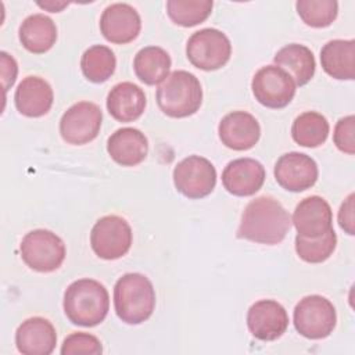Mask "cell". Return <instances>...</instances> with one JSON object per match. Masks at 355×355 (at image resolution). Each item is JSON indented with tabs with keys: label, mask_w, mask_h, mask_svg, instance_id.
<instances>
[{
	"label": "cell",
	"mask_w": 355,
	"mask_h": 355,
	"mask_svg": "<svg viewBox=\"0 0 355 355\" xmlns=\"http://www.w3.org/2000/svg\"><path fill=\"white\" fill-rule=\"evenodd\" d=\"M290 227L291 218L280 201L261 196L244 208L236 236L252 243L275 245L284 240Z\"/></svg>",
	"instance_id": "obj_1"
},
{
	"label": "cell",
	"mask_w": 355,
	"mask_h": 355,
	"mask_svg": "<svg viewBox=\"0 0 355 355\" xmlns=\"http://www.w3.org/2000/svg\"><path fill=\"white\" fill-rule=\"evenodd\" d=\"M110 309L107 288L94 279L72 282L64 294V312L76 326L93 327L100 324Z\"/></svg>",
	"instance_id": "obj_2"
},
{
	"label": "cell",
	"mask_w": 355,
	"mask_h": 355,
	"mask_svg": "<svg viewBox=\"0 0 355 355\" xmlns=\"http://www.w3.org/2000/svg\"><path fill=\"white\" fill-rule=\"evenodd\" d=\"M114 308L118 318L128 324L146 322L155 308L153 283L141 273H126L114 286Z\"/></svg>",
	"instance_id": "obj_3"
},
{
	"label": "cell",
	"mask_w": 355,
	"mask_h": 355,
	"mask_svg": "<svg viewBox=\"0 0 355 355\" xmlns=\"http://www.w3.org/2000/svg\"><path fill=\"white\" fill-rule=\"evenodd\" d=\"M202 103L201 83L191 72L178 69L157 89V104L171 118H186L196 114Z\"/></svg>",
	"instance_id": "obj_4"
},
{
	"label": "cell",
	"mask_w": 355,
	"mask_h": 355,
	"mask_svg": "<svg viewBox=\"0 0 355 355\" xmlns=\"http://www.w3.org/2000/svg\"><path fill=\"white\" fill-rule=\"evenodd\" d=\"M19 251L22 261L40 273L57 270L67 254L61 237L46 229H35L26 233L21 241Z\"/></svg>",
	"instance_id": "obj_5"
},
{
	"label": "cell",
	"mask_w": 355,
	"mask_h": 355,
	"mask_svg": "<svg viewBox=\"0 0 355 355\" xmlns=\"http://www.w3.org/2000/svg\"><path fill=\"white\" fill-rule=\"evenodd\" d=\"M295 330L311 340H320L330 336L337 323L334 305L324 297L306 295L294 308L293 313Z\"/></svg>",
	"instance_id": "obj_6"
},
{
	"label": "cell",
	"mask_w": 355,
	"mask_h": 355,
	"mask_svg": "<svg viewBox=\"0 0 355 355\" xmlns=\"http://www.w3.org/2000/svg\"><path fill=\"white\" fill-rule=\"evenodd\" d=\"M232 54L229 37L219 29L204 28L194 32L186 44L189 61L198 69L215 71L227 64Z\"/></svg>",
	"instance_id": "obj_7"
},
{
	"label": "cell",
	"mask_w": 355,
	"mask_h": 355,
	"mask_svg": "<svg viewBox=\"0 0 355 355\" xmlns=\"http://www.w3.org/2000/svg\"><path fill=\"white\" fill-rule=\"evenodd\" d=\"M132 229L129 223L118 215L100 218L90 232V245L94 254L107 261L122 258L132 245Z\"/></svg>",
	"instance_id": "obj_8"
},
{
	"label": "cell",
	"mask_w": 355,
	"mask_h": 355,
	"mask_svg": "<svg viewBox=\"0 0 355 355\" xmlns=\"http://www.w3.org/2000/svg\"><path fill=\"white\" fill-rule=\"evenodd\" d=\"M173 183L180 194L198 200L207 197L215 189L216 169L209 159L200 155H189L176 164Z\"/></svg>",
	"instance_id": "obj_9"
},
{
	"label": "cell",
	"mask_w": 355,
	"mask_h": 355,
	"mask_svg": "<svg viewBox=\"0 0 355 355\" xmlns=\"http://www.w3.org/2000/svg\"><path fill=\"white\" fill-rule=\"evenodd\" d=\"M251 89L259 104L279 110L287 107L294 98L295 82L284 69L276 65H266L255 72Z\"/></svg>",
	"instance_id": "obj_10"
},
{
	"label": "cell",
	"mask_w": 355,
	"mask_h": 355,
	"mask_svg": "<svg viewBox=\"0 0 355 355\" xmlns=\"http://www.w3.org/2000/svg\"><path fill=\"white\" fill-rule=\"evenodd\" d=\"M101 122L103 112L97 104L92 101H79L62 114L60 133L69 144H86L97 137Z\"/></svg>",
	"instance_id": "obj_11"
},
{
	"label": "cell",
	"mask_w": 355,
	"mask_h": 355,
	"mask_svg": "<svg viewBox=\"0 0 355 355\" xmlns=\"http://www.w3.org/2000/svg\"><path fill=\"white\" fill-rule=\"evenodd\" d=\"M318 165L309 155L291 151L282 155L275 165V179L287 191L300 193L318 180Z\"/></svg>",
	"instance_id": "obj_12"
},
{
	"label": "cell",
	"mask_w": 355,
	"mask_h": 355,
	"mask_svg": "<svg viewBox=\"0 0 355 355\" xmlns=\"http://www.w3.org/2000/svg\"><path fill=\"white\" fill-rule=\"evenodd\" d=\"M250 333L261 341H273L286 333L288 315L282 304L275 300H259L247 312Z\"/></svg>",
	"instance_id": "obj_13"
},
{
	"label": "cell",
	"mask_w": 355,
	"mask_h": 355,
	"mask_svg": "<svg viewBox=\"0 0 355 355\" xmlns=\"http://www.w3.org/2000/svg\"><path fill=\"white\" fill-rule=\"evenodd\" d=\"M141 29V19L136 8L126 3H114L104 8L100 17V31L105 40L114 44L133 42Z\"/></svg>",
	"instance_id": "obj_14"
},
{
	"label": "cell",
	"mask_w": 355,
	"mask_h": 355,
	"mask_svg": "<svg viewBox=\"0 0 355 355\" xmlns=\"http://www.w3.org/2000/svg\"><path fill=\"white\" fill-rule=\"evenodd\" d=\"M222 144L236 151L252 148L261 137V126L254 115L245 111H233L222 118L218 126Z\"/></svg>",
	"instance_id": "obj_15"
},
{
	"label": "cell",
	"mask_w": 355,
	"mask_h": 355,
	"mask_svg": "<svg viewBox=\"0 0 355 355\" xmlns=\"http://www.w3.org/2000/svg\"><path fill=\"white\" fill-rule=\"evenodd\" d=\"M265 182V168L254 158L230 161L222 172L223 187L233 196L248 197L255 194Z\"/></svg>",
	"instance_id": "obj_16"
},
{
	"label": "cell",
	"mask_w": 355,
	"mask_h": 355,
	"mask_svg": "<svg viewBox=\"0 0 355 355\" xmlns=\"http://www.w3.org/2000/svg\"><path fill=\"white\" fill-rule=\"evenodd\" d=\"M291 222L300 236L319 237L333 229V212L324 198L309 196L297 204Z\"/></svg>",
	"instance_id": "obj_17"
},
{
	"label": "cell",
	"mask_w": 355,
	"mask_h": 355,
	"mask_svg": "<svg viewBox=\"0 0 355 355\" xmlns=\"http://www.w3.org/2000/svg\"><path fill=\"white\" fill-rule=\"evenodd\" d=\"M15 344L24 355H50L57 344L55 329L44 318H29L18 326Z\"/></svg>",
	"instance_id": "obj_18"
},
{
	"label": "cell",
	"mask_w": 355,
	"mask_h": 355,
	"mask_svg": "<svg viewBox=\"0 0 355 355\" xmlns=\"http://www.w3.org/2000/svg\"><path fill=\"white\" fill-rule=\"evenodd\" d=\"M54 101L53 89L40 76H26L15 89L14 103L19 114L29 118L46 115Z\"/></svg>",
	"instance_id": "obj_19"
},
{
	"label": "cell",
	"mask_w": 355,
	"mask_h": 355,
	"mask_svg": "<svg viewBox=\"0 0 355 355\" xmlns=\"http://www.w3.org/2000/svg\"><path fill=\"white\" fill-rule=\"evenodd\" d=\"M110 157L122 166H136L144 161L148 153V141L136 128H121L107 141Z\"/></svg>",
	"instance_id": "obj_20"
},
{
	"label": "cell",
	"mask_w": 355,
	"mask_h": 355,
	"mask_svg": "<svg viewBox=\"0 0 355 355\" xmlns=\"http://www.w3.org/2000/svg\"><path fill=\"white\" fill-rule=\"evenodd\" d=\"M146 94L140 86L132 82L115 85L107 96V110L119 122H133L141 116L146 108Z\"/></svg>",
	"instance_id": "obj_21"
},
{
	"label": "cell",
	"mask_w": 355,
	"mask_h": 355,
	"mask_svg": "<svg viewBox=\"0 0 355 355\" xmlns=\"http://www.w3.org/2000/svg\"><path fill=\"white\" fill-rule=\"evenodd\" d=\"M323 71L334 79L352 80L355 78V40L336 39L320 50Z\"/></svg>",
	"instance_id": "obj_22"
},
{
	"label": "cell",
	"mask_w": 355,
	"mask_h": 355,
	"mask_svg": "<svg viewBox=\"0 0 355 355\" xmlns=\"http://www.w3.org/2000/svg\"><path fill=\"white\" fill-rule=\"evenodd\" d=\"M18 35L22 46L28 51L43 54L54 46L57 40V26L47 15L32 14L22 21Z\"/></svg>",
	"instance_id": "obj_23"
},
{
	"label": "cell",
	"mask_w": 355,
	"mask_h": 355,
	"mask_svg": "<svg viewBox=\"0 0 355 355\" xmlns=\"http://www.w3.org/2000/svg\"><path fill=\"white\" fill-rule=\"evenodd\" d=\"M275 64L284 69L298 86L306 85L315 75L313 53L304 44L291 43L282 47L273 57Z\"/></svg>",
	"instance_id": "obj_24"
},
{
	"label": "cell",
	"mask_w": 355,
	"mask_h": 355,
	"mask_svg": "<svg viewBox=\"0 0 355 355\" xmlns=\"http://www.w3.org/2000/svg\"><path fill=\"white\" fill-rule=\"evenodd\" d=\"M172 61L169 54L158 46H147L137 51L133 60L136 76L148 86H155L164 82L171 69Z\"/></svg>",
	"instance_id": "obj_25"
},
{
	"label": "cell",
	"mask_w": 355,
	"mask_h": 355,
	"mask_svg": "<svg viewBox=\"0 0 355 355\" xmlns=\"http://www.w3.org/2000/svg\"><path fill=\"white\" fill-rule=\"evenodd\" d=\"M329 130V122L322 114L306 111L294 119L291 126V136L297 144L315 148L327 140Z\"/></svg>",
	"instance_id": "obj_26"
},
{
	"label": "cell",
	"mask_w": 355,
	"mask_h": 355,
	"mask_svg": "<svg viewBox=\"0 0 355 355\" xmlns=\"http://www.w3.org/2000/svg\"><path fill=\"white\" fill-rule=\"evenodd\" d=\"M116 67L114 51L103 44L89 47L82 58L80 68L85 78L93 83H103L111 78Z\"/></svg>",
	"instance_id": "obj_27"
},
{
	"label": "cell",
	"mask_w": 355,
	"mask_h": 355,
	"mask_svg": "<svg viewBox=\"0 0 355 355\" xmlns=\"http://www.w3.org/2000/svg\"><path fill=\"white\" fill-rule=\"evenodd\" d=\"M212 0H168L166 12L179 26L190 28L204 22L212 11Z\"/></svg>",
	"instance_id": "obj_28"
},
{
	"label": "cell",
	"mask_w": 355,
	"mask_h": 355,
	"mask_svg": "<svg viewBox=\"0 0 355 355\" xmlns=\"http://www.w3.org/2000/svg\"><path fill=\"white\" fill-rule=\"evenodd\" d=\"M337 245V234L333 229L319 237H295V251L298 257L308 263L324 262Z\"/></svg>",
	"instance_id": "obj_29"
},
{
	"label": "cell",
	"mask_w": 355,
	"mask_h": 355,
	"mask_svg": "<svg viewBox=\"0 0 355 355\" xmlns=\"http://www.w3.org/2000/svg\"><path fill=\"white\" fill-rule=\"evenodd\" d=\"M295 8L300 18L312 28L330 26L338 14L336 0H298Z\"/></svg>",
	"instance_id": "obj_30"
},
{
	"label": "cell",
	"mask_w": 355,
	"mask_h": 355,
	"mask_svg": "<svg viewBox=\"0 0 355 355\" xmlns=\"http://www.w3.org/2000/svg\"><path fill=\"white\" fill-rule=\"evenodd\" d=\"M103 352V347L100 340L89 333L76 331L69 334L62 345V355H75V354H89V355H100Z\"/></svg>",
	"instance_id": "obj_31"
},
{
	"label": "cell",
	"mask_w": 355,
	"mask_h": 355,
	"mask_svg": "<svg viewBox=\"0 0 355 355\" xmlns=\"http://www.w3.org/2000/svg\"><path fill=\"white\" fill-rule=\"evenodd\" d=\"M354 132H355V118L354 115H348L341 118L336 123L334 133H333V140L337 148L349 155L355 153Z\"/></svg>",
	"instance_id": "obj_32"
},
{
	"label": "cell",
	"mask_w": 355,
	"mask_h": 355,
	"mask_svg": "<svg viewBox=\"0 0 355 355\" xmlns=\"http://www.w3.org/2000/svg\"><path fill=\"white\" fill-rule=\"evenodd\" d=\"M338 223L345 233L349 236L355 234L354 230V193H351L345 201L341 204L340 211H338Z\"/></svg>",
	"instance_id": "obj_33"
},
{
	"label": "cell",
	"mask_w": 355,
	"mask_h": 355,
	"mask_svg": "<svg viewBox=\"0 0 355 355\" xmlns=\"http://www.w3.org/2000/svg\"><path fill=\"white\" fill-rule=\"evenodd\" d=\"M1 55V69H3V85H4V90H8L10 86L14 85L15 78H17V62L12 57H10V54H7L6 51L0 53Z\"/></svg>",
	"instance_id": "obj_34"
},
{
	"label": "cell",
	"mask_w": 355,
	"mask_h": 355,
	"mask_svg": "<svg viewBox=\"0 0 355 355\" xmlns=\"http://www.w3.org/2000/svg\"><path fill=\"white\" fill-rule=\"evenodd\" d=\"M37 6L42 7V8H46V10L51 11V12H58L64 7H67L68 4L67 3H53V1H49V3H37Z\"/></svg>",
	"instance_id": "obj_35"
}]
</instances>
